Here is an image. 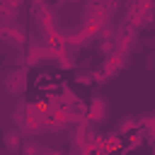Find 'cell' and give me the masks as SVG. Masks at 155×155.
<instances>
[{"mask_svg": "<svg viewBox=\"0 0 155 155\" xmlns=\"http://www.w3.org/2000/svg\"><path fill=\"white\" fill-rule=\"evenodd\" d=\"M5 140H7V145H10V148H19V143H17L15 133H7V138H5Z\"/></svg>", "mask_w": 155, "mask_h": 155, "instance_id": "277c9868", "label": "cell"}, {"mask_svg": "<svg viewBox=\"0 0 155 155\" xmlns=\"http://www.w3.org/2000/svg\"><path fill=\"white\" fill-rule=\"evenodd\" d=\"M107 102L102 99V97H97L92 104H90V119L92 121H104V116H107Z\"/></svg>", "mask_w": 155, "mask_h": 155, "instance_id": "3957f363", "label": "cell"}, {"mask_svg": "<svg viewBox=\"0 0 155 155\" xmlns=\"http://www.w3.org/2000/svg\"><path fill=\"white\" fill-rule=\"evenodd\" d=\"M2 36L10 41V44H24V39H27V34H24V29H19L17 24H5L2 27Z\"/></svg>", "mask_w": 155, "mask_h": 155, "instance_id": "7a4b0ae2", "label": "cell"}, {"mask_svg": "<svg viewBox=\"0 0 155 155\" xmlns=\"http://www.w3.org/2000/svg\"><path fill=\"white\" fill-rule=\"evenodd\" d=\"M24 82H27V73L24 70H15V73H10L5 78V90L10 94H19L24 90Z\"/></svg>", "mask_w": 155, "mask_h": 155, "instance_id": "6da1fadb", "label": "cell"}]
</instances>
